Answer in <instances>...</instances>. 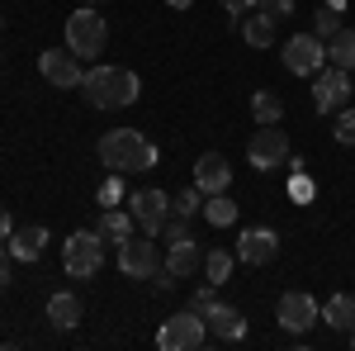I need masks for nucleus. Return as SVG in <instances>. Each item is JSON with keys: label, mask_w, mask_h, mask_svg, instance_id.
<instances>
[{"label": "nucleus", "mask_w": 355, "mask_h": 351, "mask_svg": "<svg viewBox=\"0 0 355 351\" xmlns=\"http://www.w3.org/2000/svg\"><path fill=\"white\" fill-rule=\"evenodd\" d=\"M95 157H100V166H110L119 176L123 171H152L157 166V142H147L137 129H110L95 142Z\"/></svg>", "instance_id": "f257e3e1"}, {"label": "nucleus", "mask_w": 355, "mask_h": 351, "mask_svg": "<svg viewBox=\"0 0 355 351\" xmlns=\"http://www.w3.org/2000/svg\"><path fill=\"white\" fill-rule=\"evenodd\" d=\"M81 90H85V100H90V109H128L142 95V81L128 67H90Z\"/></svg>", "instance_id": "f03ea898"}, {"label": "nucleus", "mask_w": 355, "mask_h": 351, "mask_svg": "<svg viewBox=\"0 0 355 351\" xmlns=\"http://www.w3.org/2000/svg\"><path fill=\"white\" fill-rule=\"evenodd\" d=\"M105 43H110V24H105V15L95 5H81L76 15H67V48L81 57V62L85 57H100Z\"/></svg>", "instance_id": "7ed1b4c3"}, {"label": "nucleus", "mask_w": 355, "mask_h": 351, "mask_svg": "<svg viewBox=\"0 0 355 351\" xmlns=\"http://www.w3.org/2000/svg\"><path fill=\"white\" fill-rule=\"evenodd\" d=\"M100 266H105V238L95 228H81L62 243V270L71 280H90V275H100Z\"/></svg>", "instance_id": "20e7f679"}, {"label": "nucleus", "mask_w": 355, "mask_h": 351, "mask_svg": "<svg viewBox=\"0 0 355 351\" xmlns=\"http://www.w3.org/2000/svg\"><path fill=\"white\" fill-rule=\"evenodd\" d=\"M204 342H209V323H204V313H194V309L171 313L162 323V332H157V347L162 351H199Z\"/></svg>", "instance_id": "39448f33"}, {"label": "nucleus", "mask_w": 355, "mask_h": 351, "mask_svg": "<svg viewBox=\"0 0 355 351\" xmlns=\"http://www.w3.org/2000/svg\"><path fill=\"white\" fill-rule=\"evenodd\" d=\"M246 162L251 171H275V166L289 162V133L279 129V124H261L251 142H246Z\"/></svg>", "instance_id": "423d86ee"}, {"label": "nucleus", "mask_w": 355, "mask_h": 351, "mask_svg": "<svg viewBox=\"0 0 355 351\" xmlns=\"http://www.w3.org/2000/svg\"><path fill=\"white\" fill-rule=\"evenodd\" d=\"M119 270H123L128 280H152V275L162 270V252L152 243V233H133L128 243L119 247Z\"/></svg>", "instance_id": "0eeeda50"}, {"label": "nucleus", "mask_w": 355, "mask_h": 351, "mask_svg": "<svg viewBox=\"0 0 355 351\" xmlns=\"http://www.w3.org/2000/svg\"><path fill=\"white\" fill-rule=\"evenodd\" d=\"M351 72L346 67H322L318 72V85H313V109L318 114H336V109L351 105Z\"/></svg>", "instance_id": "6e6552de"}, {"label": "nucleus", "mask_w": 355, "mask_h": 351, "mask_svg": "<svg viewBox=\"0 0 355 351\" xmlns=\"http://www.w3.org/2000/svg\"><path fill=\"white\" fill-rule=\"evenodd\" d=\"M128 214L137 218V233L162 238L166 218H171V195L166 190H137V195H128Z\"/></svg>", "instance_id": "1a4fd4ad"}, {"label": "nucleus", "mask_w": 355, "mask_h": 351, "mask_svg": "<svg viewBox=\"0 0 355 351\" xmlns=\"http://www.w3.org/2000/svg\"><path fill=\"white\" fill-rule=\"evenodd\" d=\"M275 318H279V327L284 332H308V327L322 318V309H318V299L313 295H303V290H284L279 295V304H275Z\"/></svg>", "instance_id": "9d476101"}, {"label": "nucleus", "mask_w": 355, "mask_h": 351, "mask_svg": "<svg viewBox=\"0 0 355 351\" xmlns=\"http://www.w3.org/2000/svg\"><path fill=\"white\" fill-rule=\"evenodd\" d=\"M322 62H327V43H322L318 33H294V38L284 43V67H289L294 76H318Z\"/></svg>", "instance_id": "9b49d317"}, {"label": "nucleus", "mask_w": 355, "mask_h": 351, "mask_svg": "<svg viewBox=\"0 0 355 351\" xmlns=\"http://www.w3.org/2000/svg\"><path fill=\"white\" fill-rule=\"evenodd\" d=\"M38 72H43V81L57 85V90H71V85L85 81V67L71 48H48V53H38Z\"/></svg>", "instance_id": "f8f14e48"}, {"label": "nucleus", "mask_w": 355, "mask_h": 351, "mask_svg": "<svg viewBox=\"0 0 355 351\" xmlns=\"http://www.w3.org/2000/svg\"><path fill=\"white\" fill-rule=\"evenodd\" d=\"M232 252H237L242 266H270L279 256V233H270V228H242V238H237Z\"/></svg>", "instance_id": "ddd939ff"}, {"label": "nucleus", "mask_w": 355, "mask_h": 351, "mask_svg": "<svg viewBox=\"0 0 355 351\" xmlns=\"http://www.w3.org/2000/svg\"><path fill=\"white\" fill-rule=\"evenodd\" d=\"M204 323H209V332H214L218 342H242L246 337L242 309H232V304H223V299H214V304L204 309Z\"/></svg>", "instance_id": "4468645a"}, {"label": "nucleus", "mask_w": 355, "mask_h": 351, "mask_svg": "<svg viewBox=\"0 0 355 351\" xmlns=\"http://www.w3.org/2000/svg\"><path fill=\"white\" fill-rule=\"evenodd\" d=\"M194 186L204 190V195H223V190L232 186V166L223 152H204L199 162H194Z\"/></svg>", "instance_id": "2eb2a0df"}, {"label": "nucleus", "mask_w": 355, "mask_h": 351, "mask_svg": "<svg viewBox=\"0 0 355 351\" xmlns=\"http://www.w3.org/2000/svg\"><path fill=\"white\" fill-rule=\"evenodd\" d=\"M5 247H10V256H15V261H38V256H43V247H48V228H43V223L15 228V233L5 238Z\"/></svg>", "instance_id": "dca6fc26"}, {"label": "nucleus", "mask_w": 355, "mask_h": 351, "mask_svg": "<svg viewBox=\"0 0 355 351\" xmlns=\"http://www.w3.org/2000/svg\"><path fill=\"white\" fill-rule=\"evenodd\" d=\"M85 318V304L81 295H71V290H57L53 299H48V323L57 327V332H71V327Z\"/></svg>", "instance_id": "f3484780"}, {"label": "nucleus", "mask_w": 355, "mask_h": 351, "mask_svg": "<svg viewBox=\"0 0 355 351\" xmlns=\"http://www.w3.org/2000/svg\"><path fill=\"white\" fill-rule=\"evenodd\" d=\"M95 233L105 238V247H123L137 233V218L123 214V209H105V214L95 218Z\"/></svg>", "instance_id": "a211bd4d"}, {"label": "nucleus", "mask_w": 355, "mask_h": 351, "mask_svg": "<svg viewBox=\"0 0 355 351\" xmlns=\"http://www.w3.org/2000/svg\"><path fill=\"white\" fill-rule=\"evenodd\" d=\"M175 280H185V275H194V270L204 266V252H199V243L194 238H185V243H171L166 247V261H162Z\"/></svg>", "instance_id": "6ab92c4d"}, {"label": "nucleus", "mask_w": 355, "mask_h": 351, "mask_svg": "<svg viewBox=\"0 0 355 351\" xmlns=\"http://www.w3.org/2000/svg\"><path fill=\"white\" fill-rule=\"evenodd\" d=\"M322 323L327 327H336V332H351L355 327V295H331L327 304H322Z\"/></svg>", "instance_id": "aec40b11"}, {"label": "nucleus", "mask_w": 355, "mask_h": 351, "mask_svg": "<svg viewBox=\"0 0 355 351\" xmlns=\"http://www.w3.org/2000/svg\"><path fill=\"white\" fill-rule=\"evenodd\" d=\"M327 57H331V67H346V72H355V28H336L327 38Z\"/></svg>", "instance_id": "412c9836"}, {"label": "nucleus", "mask_w": 355, "mask_h": 351, "mask_svg": "<svg viewBox=\"0 0 355 351\" xmlns=\"http://www.w3.org/2000/svg\"><path fill=\"white\" fill-rule=\"evenodd\" d=\"M275 24H279V19H270V15L256 10V15H246V19H242V38L251 43V48H270V43H275Z\"/></svg>", "instance_id": "4be33fe9"}, {"label": "nucleus", "mask_w": 355, "mask_h": 351, "mask_svg": "<svg viewBox=\"0 0 355 351\" xmlns=\"http://www.w3.org/2000/svg\"><path fill=\"white\" fill-rule=\"evenodd\" d=\"M232 266H237V252H227V247H214V252H204V275H209V285H227Z\"/></svg>", "instance_id": "5701e85b"}, {"label": "nucleus", "mask_w": 355, "mask_h": 351, "mask_svg": "<svg viewBox=\"0 0 355 351\" xmlns=\"http://www.w3.org/2000/svg\"><path fill=\"white\" fill-rule=\"evenodd\" d=\"M251 119H256V124H279V119H284V100H279L275 90H256V95H251Z\"/></svg>", "instance_id": "b1692460"}, {"label": "nucleus", "mask_w": 355, "mask_h": 351, "mask_svg": "<svg viewBox=\"0 0 355 351\" xmlns=\"http://www.w3.org/2000/svg\"><path fill=\"white\" fill-rule=\"evenodd\" d=\"M204 218H209L214 228H232V223H237V204L227 199V190H223V195H204Z\"/></svg>", "instance_id": "393cba45"}, {"label": "nucleus", "mask_w": 355, "mask_h": 351, "mask_svg": "<svg viewBox=\"0 0 355 351\" xmlns=\"http://www.w3.org/2000/svg\"><path fill=\"white\" fill-rule=\"evenodd\" d=\"M204 209V190L199 186H190V190H180L175 199H171V214H180V218H194Z\"/></svg>", "instance_id": "a878e982"}, {"label": "nucleus", "mask_w": 355, "mask_h": 351, "mask_svg": "<svg viewBox=\"0 0 355 351\" xmlns=\"http://www.w3.org/2000/svg\"><path fill=\"white\" fill-rule=\"evenodd\" d=\"M336 28H341V10H336V5H322V10L313 15V33H318V38L327 43V38L336 33Z\"/></svg>", "instance_id": "bb28decb"}, {"label": "nucleus", "mask_w": 355, "mask_h": 351, "mask_svg": "<svg viewBox=\"0 0 355 351\" xmlns=\"http://www.w3.org/2000/svg\"><path fill=\"white\" fill-rule=\"evenodd\" d=\"M331 133H336V142H341V147H355V109L351 105L336 109V129H331Z\"/></svg>", "instance_id": "cd10ccee"}, {"label": "nucleus", "mask_w": 355, "mask_h": 351, "mask_svg": "<svg viewBox=\"0 0 355 351\" xmlns=\"http://www.w3.org/2000/svg\"><path fill=\"white\" fill-rule=\"evenodd\" d=\"M162 238H166V247H171V243H185V238H190V223H185L180 214H171V218H166V228H162Z\"/></svg>", "instance_id": "c85d7f7f"}, {"label": "nucleus", "mask_w": 355, "mask_h": 351, "mask_svg": "<svg viewBox=\"0 0 355 351\" xmlns=\"http://www.w3.org/2000/svg\"><path fill=\"white\" fill-rule=\"evenodd\" d=\"M256 10L270 15V19H289L294 15V0H256Z\"/></svg>", "instance_id": "c756f323"}, {"label": "nucleus", "mask_w": 355, "mask_h": 351, "mask_svg": "<svg viewBox=\"0 0 355 351\" xmlns=\"http://www.w3.org/2000/svg\"><path fill=\"white\" fill-rule=\"evenodd\" d=\"M214 299H218V285H199V290H194V299H190V309H194V313H204Z\"/></svg>", "instance_id": "7c9ffc66"}, {"label": "nucleus", "mask_w": 355, "mask_h": 351, "mask_svg": "<svg viewBox=\"0 0 355 351\" xmlns=\"http://www.w3.org/2000/svg\"><path fill=\"white\" fill-rule=\"evenodd\" d=\"M119 195H123V186H119V171H114L110 181L100 186V199H105V209H114V204H119Z\"/></svg>", "instance_id": "2f4dec72"}, {"label": "nucleus", "mask_w": 355, "mask_h": 351, "mask_svg": "<svg viewBox=\"0 0 355 351\" xmlns=\"http://www.w3.org/2000/svg\"><path fill=\"white\" fill-rule=\"evenodd\" d=\"M223 10L227 15H246V10H256V0H223Z\"/></svg>", "instance_id": "473e14b6"}, {"label": "nucleus", "mask_w": 355, "mask_h": 351, "mask_svg": "<svg viewBox=\"0 0 355 351\" xmlns=\"http://www.w3.org/2000/svg\"><path fill=\"white\" fill-rule=\"evenodd\" d=\"M10 233H15V218H10V209H5V204H0V243H5V238H10Z\"/></svg>", "instance_id": "72a5a7b5"}, {"label": "nucleus", "mask_w": 355, "mask_h": 351, "mask_svg": "<svg viewBox=\"0 0 355 351\" xmlns=\"http://www.w3.org/2000/svg\"><path fill=\"white\" fill-rule=\"evenodd\" d=\"M10 285V247H0V290Z\"/></svg>", "instance_id": "f704fd0d"}, {"label": "nucleus", "mask_w": 355, "mask_h": 351, "mask_svg": "<svg viewBox=\"0 0 355 351\" xmlns=\"http://www.w3.org/2000/svg\"><path fill=\"white\" fill-rule=\"evenodd\" d=\"M294 195H299V199L313 195V186H308V176H303V171H294Z\"/></svg>", "instance_id": "c9c22d12"}, {"label": "nucleus", "mask_w": 355, "mask_h": 351, "mask_svg": "<svg viewBox=\"0 0 355 351\" xmlns=\"http://www.w3.org/2000/svg\"><path fill=\"white\" fill-rule=\"evenodd\" d=\"M166 5H171V10H190L194 0H166Z\"/></svg>", "instance_id": "e433bc0d"}, {"label": "nucleus", "mask_w": 355, "mask_h": 351, "mask_svg": "<svg viewBox=\"0 0 355 351\" xmlns=\"http://www.w3.org/2000/svg\"><path fill=\"white\" fill-rule=\"evenodd\" d=\"M85 5H100V0H85Z\"/></svg>", "instance_id": "4c0bfd02"}]
</instances>
